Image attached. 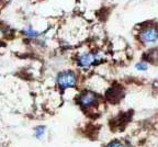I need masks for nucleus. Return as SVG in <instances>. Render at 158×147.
I'll return each instance as SVG.
<instances>
[{
  "mask_svg": "<svg viewBox=\"0 0 158 147\" xmlns=\"http://www.w3.org/2000/svg\"><path fill=\"white\" fill-rule=\"evenodd\" d=\"M104 56L100 52H87L82 53L77 58V63L82 68H89V67L97 65L103 61Z\"/></svg>",
  "mask_w": 158,
  "mask_h": 147,
  "instance_id": "1",
  "label": "nucleus"
},
{
  "mask_svg": "<svg viewBox=\"0 0 158 147\" xmlns=\"http://www.w3.org/2000/svg\"><path fill=\"white\" fill-rule=\"evenodd\" d=\"M77 82H78V78H77V75L74 71H62L57 76V83L62 89L73 88V87L76 86Z\"/></svg>",
  "mask_w": 158,
  "mask_h": 147,
  "instance_id": "2",
  "label": "nucleus"
},
{
  "mask_svg": "<svg viewBox=\"0 0 158 147\" xmlns=\"http://www.w3.org/2000/svg\"><path fill=\"white\" fill-rule=\"evenodd\" d=\"M139 40L145 44L156 43L158 41V27L156 25H146L139 33Z\"/></svg>",
  "mask_w": 158,
  "mask_h": 147,
  "instance_id": "3",
  "label": "nucleus"
},
{
  "mask_svg": "<svg viewBox=\"0 0 158 147\" xmlns=\"http://www.w3.org/2000/svg\"><path fill=\"white\" fill-rule=\"evenodd\" d=\"M97 102H98V97L92 91H85L79 97V103L82 108H91V107L96 106Z\"/></svg>",
  "mask_w": 158,
  "mask_h": 147,
  "instance_id": "4",
  "label": "nucleus"
},
{
  "mask_svg": "<svg viewBox=\"0 0 158 147\" xmlns=\"http://www.w3.org/2000/svg\"><path fill=\"white\" fill-rule=\"evenodd\" d=\"M22 34L24 35L27 39H30V40H36L41 36V33H40L35 27H33L32 25H27V27L22 30Z\"/></svg>",
  "mask_w": 158,
  "mask_h": 147,
  "instance_id": "5",
  "label": "nucleus"
},
{
  "mask_svg": "<svg viewBox=\"0 0 158 147\" xmlns=\"http://www.w3.org/2000/svg\"><path fill=\"white\" fill-rule=\"evenodd\" d=\"M45 128L44 126H39V128L35 130V136H36V138H39V140H41V138L44 137L45 135Z\"/></svg>",
  "mask_w": 158,
  "mask_h": 147,
  "instance_id": "6",
  "label": "nucleus"
},
{
  "mask_svg": "<svg viewBox=\"0 0 158 147\" xmlns=\"http://www.w3.org/2000/svg\"><path fill=\"white\" fill-rule=\"evenodd\" d=\"M135 68L138 71H146L148 69V64L145 63V61H139V63H137L135 65Z\"/></svg>",
  "mask_w": 158,
  "mask_h": 147,
  "instance_id": "7",
  "label": "nucleus"
},
{
  "mask_svg": "<svg viewBox=\"0 0 158 147\" xmlns=\"http://www.w3.org/2000/svg\"><path fill=\"white\" fill-rule=\"evenodd\" d=\"M109 147H126L124 144H122V143L120 142H113L111 143V144L109 145Z\"/></svg>",
  "mask_w": 158,
  "mask_h": 147,
  "instance_id": "8",
  "label": "nucleus"
}]
</instances>
